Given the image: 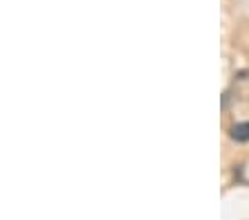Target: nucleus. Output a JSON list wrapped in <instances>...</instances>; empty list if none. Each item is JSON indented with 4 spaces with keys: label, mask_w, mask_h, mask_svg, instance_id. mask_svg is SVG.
I'll list each match as a JSON object with an SVG mask.
<instances>
[{
    "label": "nucleus",
    "mask_w": 249,
    "mask_h": 220,
    "mask_svg": "<svg viewBox=\"0 0 249 220\" xmlns=\"http://www.w3.org/2000/svg\"><path fill=\"white\" fill-rule=\"evenodd\" d=\"M229 138L236 142H247L249 140V122H238L229 129Z\"/></svg>",
    "instance_id": "obj_1"
}]
</instances>
